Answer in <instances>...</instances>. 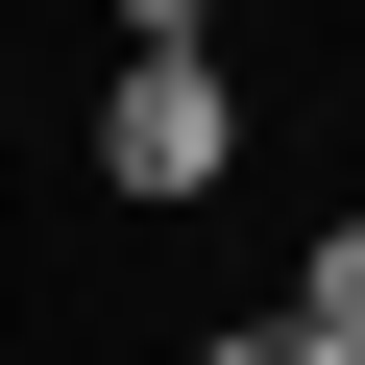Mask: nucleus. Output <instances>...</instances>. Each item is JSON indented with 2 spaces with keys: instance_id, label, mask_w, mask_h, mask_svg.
Instances as JSON below:
<instances>
[{
  "instance_id": "obj_3",
  "label": "nucleus",
  "mask_w": 365,
  "mask_h": 365,
  "mask_svg": "<svg viewBox=\"0 0 365 365\" xmlns=\"http://www.w3.org/2000/svg\"><path fill=\"white\" fill-rule=\"evenodd\" d=\"M292 317H341V341H365V220H317V244H292Z\"/></svg>"
},
{
  "instance_id": "obj_2",
  "label": "nucleus",
  "mask_w": 365,
  "mask_h": 365,
  "mask_svg": "<svg viewBox=\"0 0 365 365\" xmlns=\"http://www.w3.org/2000/svg\"><path fill=\"white\" fill-rule=\"evenodd\" d=\"M195 365H365V341H341V317H292V292H268V317H220V341H195Z\"/></svg>"
},
{
  "instance_id": "obj_4",
  "label": "nucleus",
  "mask_w": 365,
  "mask_h": 365,
  "mask_svg": "<svg viewBox=\"0 0 365 365\" xmlns=\"http://www.w3.org/2000/svg\"><path fill=\"white\" fill-rule=\"evenodd\" d=\"M98 25H122V49H195V25H220V0H98Z\"/></svg>"
},
{
  "instance_id": "obj_1",
  "label": "nucleus",
  "mask_w": 365,
  "mask_h": 365,
  "mask_svg": "<svg viewBox=\"0 0 365 365\" xmlns=\"http://www.w3.org/2000/svg\"><path fill=\"white\" fill-rule=\"evenodd\" d=\"M220 170H244V98H220L195 49H122V73H98V195L170 220V195H220Z\"/></svg>"
}]
</instances>
